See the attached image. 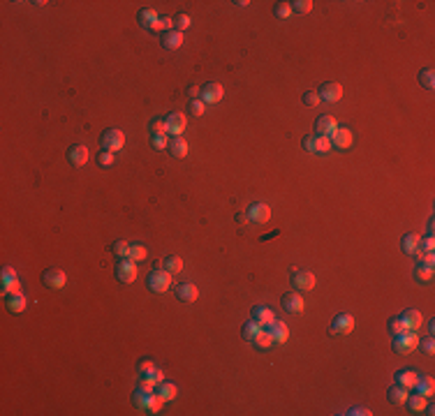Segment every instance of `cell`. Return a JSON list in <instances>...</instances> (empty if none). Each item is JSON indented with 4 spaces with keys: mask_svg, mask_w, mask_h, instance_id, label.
Masks as SVG:
<instances>
[{
    "mask_svg": "<svg viewBox=\"0 0 435 416\" xmlns=\"http://www.w3.org/2000/svg\"><path fill=\"white\" fill-rule=\"evenodd\" d=\"M100 143H102V150H120L125 146V134L120 129H104L100 137Z\"/></svg>",
    "mask_w": 435,
    "mask_h": 416,
    "instance_id": "277c9868",
    "label": "cell"
},
{
    "mask_svg": "<svg viewBox=\"0 0 435 416\" xmlns=\"http://www.w3.org/2000/svg\"><path fill=\"white\" fill-rule=\"evenodd\" d=\"M419 240H421V238H419L416 234H405V236L401 238V250H403L405 254H414L416 250H419Z\"/></svg>",
    "mask_w": 435,
    "mask_h": 416,
    "instance_id": "83f0119b",
    "label": "cell"
},
{
    "mask_svg": "<svg viewBox=\"0 0 435 416\" xmlns=\"http://www.w3.org/2000/svg\"><path fill=\"white\" fill-rule=\"evenodd\" d=\"M329 139H331V146H336V148H350L352 141H354L352 129H347V127H338Z\"/></svg>",
    "mask_w": 435,
    "mask_h": 416,
    "instance_id": "e0dca14e",
    "label": "cell"
},
{
    "mask_svg": "<svg viewBox=\"0 0 435 416\" xmlns=\"http://www.w3.org/2000/svg\"><path fill=\"white\" fill-rule=\"evenodd\" d=\"M414 391L419 393V395H424V398H430L435 393V379L430 377V374H421V377L416 379V384H414Z\"/></svg>",
    "mask_w": 435,
    "mask_h": 416,
    "instance_id": "ffe728a7",
    "label": "cell"
},
{
    "mask_svg": "<svg viewBox=\"0 0 435 416\" xmlns=\"http://www.w3.org/2000/svg\"><path fill=\"white\" fill-rule=\"evenodd\" d=\"M165 123H167V134H174V137H180L183 129L188 127V118H185L183 114H178V111H174V114L167 116Z\"/></svg>",
    "mask_w": 435,
    "mask_h": 416,
    "instance_id": "30bf717a",
    "label": "cell"
},
{
    "mask_svg": "<svg viewBox=\"0 0 435 416\" xmlns=\"http://www.w3.org/2000/svg\"><path fill=\"white\" fill-rule=\"evenodd\" d=\"M259 331H262V326H259V324H255L252 319H250L248 324H243V331H241V333H243V337H245V340H250V342H252V340H255V335H257Z\"/></svg>",
    "mask_w": 435,
    "mask_h": 416,
    "instance_id": "ab89813d",
    "label": "cell"
},
{
    "mask_svg": "<svg viewBox=\"0 0 435 416\" xmlns=\"http://www.w3.org/2000/svg\"><path fill=\"white\" fill-rule=\"evenodd\" d=\"M433 266H426V263H421V266L414 268V280L416 282H424V285H428V282H433Z\"/></svg>",
    "mask_w": 435,
    "mask_h": 416,
    "instance_id": "d6a6232c",
    "label": "cell"
},
{
    "mask_svg": "<svg viewBox=\"0 0 435 416\" xmlns=\"http://www.w3.org/2000/svg\"><path fill=\"white\" fill-rule=\"evenodd\" d=\"M405 324V331H416L421 326V312L416 310H403V314H398Z\"/></svg>",
    "mask_w": 435,
    "mask_h": 416,
    "instance_id": "603a6c76",
    "label": "cell"
},
{
    "mask_svg": "<svg viewBox=\"0 0 435 416\" xmlns=\"http://www.w3.org/2000/svg\"><path fill=\"white\" fill-rule=\"evenodd\" d=\"M151 30H155V32H169V30H174V18L171 16H157V21L153 23V28Z\"/></svg>",
    "mask_w": 435,
    "mask_h": 416,
    "instance_id": "836d02e7",
    "label": "cell"
},
{
    "mask_svg": "<svg viewBox=\"0 0 435 416\" xmlns=\"http://www.w3.org/2000/svg\"><path fill=\"white\" fill-rule=\"evenodd\" d=\"M405 405H407V409H410V414H421V411L426 409V398L414 393V395H407Z\"/></svg>",
    "mask_w": 435,
    "mask_h": 416,
    "instance_id": "f1b7e54d",
    "label": "cell"
},
{
    "mask_svg": "<svg viewBox=\"0 0 435 416\" xmlns=\"http://www.w3.org/2000/svg\"><path fill=\"white\" fill-rule=\"evenodd\" d=\"M387 331L391 333V335H398V333L405 331V324H403L401 317H391V319H389V324H387Z\"/></svg>",
    "mask_w": 435,
    "mask_h": 416,
    "instance_id": "ee69618b",
    "label": "cell"
},
{
    "mask_svg": "<svg viewBox=\"0 0 435 416\" xmlns=\"http://www.w3.org/2000/svg\"><path fill=\"white\" fill-rule=\"evenodd\" d=\"M137 18H139V23H141L143 28H148V30H151V28H153V23L157 21V12H155V9H151V7H146V9H139Z\"/></svg>",
    "mask_w": 435,
    "mask_h": 416,
    "instance_id": "1f68e13d",
    "label": "cell"
},
{
    "mask_svg": "<svg viewBox=\"0 0 435 416\" xmlns=\"http://www.w3.org/2000/svg\"><path fill=\"white\" fill-rule=\"evenodd\" d=\"M160 263H162L160 268H165V271H169V273H180V271H183V259L176 257V254H169V257H165Z\"/></svg>",
    "mask_w": 435,
    "mask_h": 416,
    "instance_id": "4dcf8cb0",
    "label": "cell"
},
{
    "mask_svg": "<svg viewBox=\"0 0 435 416\" xmlns=\"http://www.w3.org/2000/svg\"><path fill=\"white\" fill-rule=\"evenodd\" d=\"M67 162L72 166H83L88 162V148L86 146H72L67 150Z\"/></svg>",
    "mask_w": 435,
    "mask_h": 416,
    "instance_id": "d6986e66",
    "label": "cell"
},
{
    "mask_svg": "<svg viewBox=\"0 0 435 416\" xmlns=\"http://www.w3.org/2000/svg\"><path fill=\"white\" fill-rule=\"evenodd\" d=\"M134 277H137V261H132L130 257L118 259V263H116V280L123 282V285H130V282H134Z\"/></svg>",
    "mask_w": 435,
    "mask_h": 416,
    "instance_id": "3957f363",
    "label": "cell"
},
{
    "mask_svg": "<svg viewBox=\"0 0 435 416\" xmlns=\"http://www.w3.org/2000/svg\"><path fill=\"white\" fill-rule=\"evenodd\" d=\"M148 289L155 291V294H165L171 289V273L165 268H155V271L148 275Z\"/></svg>",
    "mask_w": 435,
    "mask_h": 416,
    "instance_id": "7a4b0ae2",
    "label": "cell"
},
{
    "mask_svg": "<svg viewBox=\"0 0 435 416\" xmlns=\"http://www.w3.org/2000/svg\"><path fill=\"white\" fill-rule=\"evenodd\" d=\"M416 347H421V351H424L426 356H433L435 354V340H433V335L421 337V340L416 342Z\"/></svg>",
    "mask_w": 435,
    "mask_h": 416,
    "instance_id": "7bdbcfd3",
    "label": "cell"
},
{
    "mask_svg": "<svg viewBox=\"0 0 435 416\" xmlns=\"http://www.w3.org/2000/svg\"><path fill=\"white\" fill-rule=\"evenodd\" d=\"M289 5H292V12H296V14H308L310 9H313L310 0H294V3H289Z\"/></svg>",
    "mask_w": 435,
    "mask_h": 416,
    "instance_id": "f6af8a7d",
    "label": "cell"
},
{
    "mask_svg": "<svg viewBox=\"0 0 435 416\" xmlns=\"http://www.w3.org/2000/svg\"><path fill=\"white\" fill-rule=\"evenodd\" d=\"M42 282H44V287H49V289H63L65 282H67V275H65V271H60V268H46V271L42 273Z\"/></svg>",
    "mask_w": 435,
    "mask_h": 416,
    "instance_id": "52a82bcc",
    "label": "cell"
},
{
    "mask_svg": "<svg viewBox=\"0 0 435 416\" xmlns=\"http://www.w3.org/2000/svg\"><path fill=\"white\" fill-rule=\"evenodd\" d=\"M151 148H155V150H165V148H169V137H167V134H153V137H151Z\"/></svg>",
    "mask_w": 435,
    "mask_h": 416,
    "instance_id": "60d3db41",
    "label": "cell"
},
{
    "mask_svg": "<svg viewBox=\"0 0 435 416\" xmlns=\"http://www.w3.org/2000/svg\"><path fill=\"white\" fill-rule=\"evenodd\" d=\"M148 129H151V134H167V123L162 118H155V120H151Z\"/></svg>",
    "mask_w": 435,
    "mask_h": 416,
    "instance_id": "bcb514c9",
    "label": "cell"
},
{
    "mask_svg": "<svg viewBox=\"0 0 435 416\" xmlns=\"http://www.w3.org/2000/svg\"><path fill=\"white\" fill-rule=\"evenodd\" d=\"M169 150L174 157H185L188 155V141H185L183 137H174L169 141Z\"/></svg>",
    "mask_w": 435,
    "mask_h": 416,
    "instance_id": "f546056e",
    "label": "cell"
},
{
    "mask_svg": "<svg viewBox=\"0 0 435 416\" xmlns=\"http://www.w3.org/2000/svg\"><path fill=\"white\" fill-rule=\"evenodd\" d=\"M14 282H19L16 271H14V268H9V266H5L3 271H0V287H3V294H5V296H7L9 287H12Z\"/></svg>",
    "mask_w": 435,
    "mask_h": 416,
    "instance_id": "4316f807",
    "label": "cell"
},
{
    "mask_svg": "<svg viewBox=\"0 0 435 416\" xmlns=\"http://www.w3.org/2000/svg\"><path fill=\"white\" fill-rule=\"evenodd\" d=\"M222 86L220 83H206V86L202 88V102L204 104H218V102L222 100Z\"/></svg>",
    "mask_w": 435,
    "mask_h": 416,
    "instance_id": "9a60e30c",
    "label": "cell"
},
{
    "mask_svg": "<svg viewBox=\"0 0 435 416\" xmlns=\"http://www.w3.org/2000/svg\"><path fill=\"white\" fill-rule=\"evenodd\" d=\"M329 148H331V139L315 134V153H317V155H324V153H329Z\"/></svg>",
    "mask_w": 435,
    "mask_h": 416,
    "instance_id": "f35d334b",
    "label": "cell"
},
{
    "mask_svg": "<svg viewBox=\"0 0 435 416\" xmlns=\"http://www.w3.org/2000/svg\"><path fill=\"white\" fill-rule=\"evenodd\" d=\"M151 377H153V382H155V384L165 382V372H162V370H157V368H155V370H153V372H151Z\"/></svg>",
    "mask_w": 435,
    "mask_h": 416,
    "instance_id": "9f6ffc18",
    "label": "cell"
},
{
    "mask_svg": "<svg viewBox=\"0 0 435 416\" xmlns=\"http://www.w3.org/2000/svg\"><path fill=\"white\" fill-rule=\"evenodd\" d=\"M416 342H419L416 331H403V333H398V335H393L391 349L396 351V354H410V351L416 349Z\"/></svg>",
    "mask_w": 435,
    "mask_h": 416,
    "instance_id": "6da1fadb",
    "label": "cell"
},
{
    "mask_svg": "<svg viewBox=\"0 0 435 416\" xmlns=\"http://www.w3.org/2000/svg\"><path fill=\"white\" fill-rule=\"evenodd\" d=\"M155 398H157V393H155V391H148V388L139 386L137 391H134L132 402H134V407H137V409L151 411V407H153V402H155Z\"/></svg>",
    "mask_w": 435,
    "mask_h": 416,
    "instance_id": "9c48e42d",
    "label": "cell"
},
{
    "mask_svg": "<svg viewBox=\"0 0 435 416\" xmlns=\"http://www.w3.org/2000/svg\"><path fill=\"white\" fill-rule=\"evenodd\" d=\"M148 257V250L143 243H132L130 245V259L132 261H143V259Z\"/></svg>",
    "mask_w": 435,
    "mask_h": 416,
    "instance_id": "d590c367",
    "label": "cell"
},
{
    "mask_svg": "<svg viewBox=\"0 0 435 416\" xmlns=\"http://www.w3.org/2000/svg\"><path fill=\"white\" fill-rule=\"evenodd\" d=\"M190 23H192V18H190L188 14H183V12H180V14H176V16H174V28H176V30H178V32L188 30V28H190Z\"/></svg>",
    "mask_w": 435,
    "mask_h": 416,
    "instance_id": "b9f144b4",
    "label": "cell"
},
{
    "mask_svg": "<svg viewBox=\"0 0 435 416\" xmlns=\"http://www.w3.org/2000/svg\"><path fill=\"white\" fill-rule=\"evenodd\" d=\"M5 305H7V310L12 314H19L26 310V298H23V294H7L5 296Z\"/></svg>",
    "mask_w": 435,
    "mask_h": 416,
    "instance_id": "d4e9b609",
    "label": "cell"
},
{
    "mask_svg": "<svg viewBox=\"0 0 435 416\" xmlns=\"http://www.w3.org/2000/svg\"><path fill=\"white\" fill-rule=\"evenodd\" d=\"M273 319H276V314H273V310L268 305H255L252 308V322L259 324L262 328H266Z\"/></svg>",
    "mask_w": 435,
    "mask_h": 416,
    "instance_id": "2e32d148",
    "label": "cell"
},
{
    "mask_svg": "<svg viewBox=\"0 0 435 416\" xmlns=\"http://www.w3.org/2000/svg\"><path fill=\"white\" fill-rule=\"evenodd\" d=\"M292 285H294L299 291H310L315 285H317V280H315V275L310 271L294 268V271H292Z\"/></svg>",
    "mask_w": 435,
    "mask_h": 416,
    "instance_id": "8992f818",
    "label": "cell"
},
{
    "mask_svg": "<svg viewBox=\"0 0 435 416\" xmlns=\"http://www.w3.org/2000/svg\"><path fill=\"white\" fill-rule=\"evenodd\" d=\"M153 370H155L153 361H139V363H137V372L141 374V377H143V374H151Z\"/></svg>",
    "mask_w": 435,
    "mask_h": 416,
    "instance_id": "681fc988",
    "label": "cell"
},
{
    "mask_svg": "<svg viewBox=\"0 0 435 416\" xmlns=\"http://www.w3.org/2000/svg\"><path fill=\"white\" fill-rule=\"evenodd\" d=\"M336 129H338V123L333 116H319L315 120V134H319V137H331Z\"/></svg>",
    "mask_w": 435,
    "mask_h": 416,
    "instance_id": "5bb4252c",
    "label": "cell"
},
{
    "mask_svg": "<svg viewBox=\"0 0 435 416\" xmlns=\"http://www.w3.org/2000/svg\"><path fill=\"white\" fill-rule=\"evenodd\" d=\"M197 296H199V291L192 282H180V285L176 287V298L183 300V303H192V300H197Z\"/></svg>",
    "mask_w": 435,
    "mask_h": 416,
    "instance_id": "ac0fdd59",
    "label": "cell"
},
{
    "mask_svg": "<svg viewBox=\"0 0 435 416\" xmlns=\"http://www.w3.org/2000/svg\"><path fill=\"white\" fill-rule=\"evenodd\" d=\"M188 111H190L192 116H202V114H204V102H202V100H192V102L188 104Z\"/></svg>",
    "mask_w": 435,
    "mask_h": 416,
    "instance_id": "816d5d0a",
    "label": "cell"
},
{
    "mask_svg": "<svg viewBox=\"0 0 435 416\" xmlns=\"http://www.w3.org/2000/svg\"><path fill=\"white\" fill-rule=\"evenodd\" d=\"M114 160H116V157H114V153H111V150H102L100 155H97V164H100V166H111V164H114Z\"/></svg>",
    "mask_w": 435,
    "mask_h": 416,
    "instance_id": "7dc6e473",
    "label": "cell"
},
{
    "mask_svg": "<svg viewBox=\"0 0 435 416\" xmlns=\"http://www.w3.org/2000/svg\"><path fill=\"white\" fill-rule=\"evenodd\" d=\"M303 104H305V106H317V104H319V95H317L315 90L303 92Z\"/></svg>",
    "mask_w": 435,
    "mask_h": 416,
    "instance_id": "f907efd6",
    "label": "cell"
},
{
    "mask_svg": "<svg viewBox=\"0 0 435 416\" xmlns=\"http://www.w3.org/2000/svg\"><path fill=\"white\" fill-rule=\"evenodd\" d=\"M282 310L285 312H292V314H299L303 312V296L299 294V291H287V294H282Z\"/></svg>",
    "mask_w": 435,
    "mask_h": 416,
    "instance_id": "ba28073f",
    "label": "cell"
},
{
    "mask_svg": "<svg viewBox=\"0 0 435 416\" xmlns=\"http://www.w3.org/2000/svg\"><path fill=\"white\" fill-rule=\"evenodd\" d=\"M292 14V5L289 3H278L276 5V16L278 18H287Z\"/></svg>",
    "mask_w": 435,
    "mask_h": 416,
    "instance_id": "c3c4849f",
    "label": "cell"
},
{
    "mask_svg": "<svg viewBox=\"0 0 435 416\" xmlns=\"http://www.w3.org/2000/svg\"><path fill=\"white\" fill-rule=\"evenodd\" d=\"M248 220L250 222H257V224H264V222L271 220V208L266 206V203H252V206L248 208Z\"/></svg>",
    "mask_w": 435,
    "mask_h": 416,
    "instance_id": "4fadbf2b",
    "label": "cell"
},
{
    "mask_svg": "<svg viewBox=\"0 0 435 416\" xmlns=\"http://www.w3.org/2000/svg\"><path fill=\"white\" fill-rule=\"evenodd\" d=\"M419 248L421 250H428V252H430V250H435V238H433V236H426V238H421L419 240Z\"/></svg>",
    "mask_w": 435,
    "mask_h": 416,
    "instance_id": "f5cc1de1",
    "label": "cell"
},
{
    "mask_svg": "<svg viewBox=\"0 0 435 416\" xmlns=\"http://www.w3.org/2000/svg\"><path fill=\"white\" fill-rule=\"evenodd\" d=\"M301 146H303L308 153H315V134H308V137H303Z\"/></svg>",
    "mask_w": 435,
    "mask_h": 416,
    "instance_id": "db71d44e",
    "label": "cell"
},
{
    "mask_svg": "<svg viewBox=\"0 0 435 416\" xmlns=\"http://www.w3.org/2000/svg\"><path fill=\"white\" fill-rule=\"evenodd\" d=\"M130 245H132V243H128V240H116V243L111 245V252H114L118 259L130 257Z\"/></svg>",
    "mask_w": 435,
    "mask_h": 416,
    "instance_id": "74e56055",
    "label": "cell"
},
{
    "mask_svg": "<svg viewBox=\"0 0 435 416\" xmlns=\"http://www.w3.org/2000/svg\"><path fill=\"white\" fill-rule=\"evenodd\" d=\"M433 331H435V324L428 322V335H433Z\"/></svg>",
    "mask_w": 435,
    "mask_h": 416,
    "instance_id": "680465c9",
    "label": "cell"
},
{
    "mask_svg": "<svg viewBox=\"0 0 435 416\" xmlns=\"http://www.w3.org/2000/svg\"><path fill=\"white\" fill-rule=\"evenodd\" d=\"M416 79H419V83H421L424 88H428V90H433V88H435V72H433L430 67L421 69L419 77H416Z\"/></svg>",
    "mask_w": 435,
    "mask_h": 416,
    "instance_id": "e575fe53",
    "label": "cell"
},
{
    "mask_svg": "<svg viewBox=\"0 0 435 416\" xmlns=\"http://www.w3.org/2000/svg\"><path fill=\"white\" fill-rule=\"evenodd\" d=\"M266 331H268V335L273 337V345H282V342L289 337V328H287V324L280 322V319H273L266 326Z\"/></svg>",
    "mask_w": 435,
    "mask_h": 416,
    "instance_id": "7c38bea8",
    "label": "cell"
},
{
    "mask_svg": "<svg viewBox=\"0 0 435 416\" xmlns=\"http://www.w3.org/2000/svg\"><path fill=\"white\" fill-rule=\"evenodd\" d=\"M347 414L350 416H370V409L368 407H352V409H347Z\"/></svg>",
    "mask_w": 435,
    "mask_h": 416,
    "instance_id": "11a10c76",
    "label": "cell"
},
{
    "mask_svg": "<svg viewBox=\"0 0 435 416\" xmlns=\"http://www.w3.org/2000/svg\"><path fill=\"white\" fill-rule=\"evenodd\" d=\"M416 379H419V372H414V370H398L396 372V384L398 386H403V388H414V384H416Z\"/></svg>",
    "mask_w": 435,
    "mask_h": 416,
    "instance_id": "44dd1931",
    "label": "cell"
},
{
    "mask_svg": "<svg viewBox=\"0 0 435 416\" xmlns=\"http://www.w3.org/2000/svg\"><path fill=\"white\" fill-rule=\"evenodd\" d=\"M317 95H319V100H324V102H338L342 97V86L336 81H327L319 86Z\"/></svg>",
    "mask_w": 435,
    "mask_h": 416,
    "instance_id": "8fae6325",
    "label": "cell"
},
{
    "mask_svg": "<svg viewBox=\"0 0 435 416\" xmlns=\"http://www.w3.org/2000/svg\"><path fill=\"white\" fill-rule=\"evenodd\" d=\"M255 347H257V349H268V347L273 345V337L268 335V331H259L257 335H255Z\"/></svg>",
    "mask_w": 435,
    "mask_h": 416,
    "instance_id": "8d00e7d4",
    "label": "cell"
},
{
    "mask_svg": "<svg viewBox=\"0 0 435 416\" xmlns=\"http://www.w3.org/2000/svg\"><path fill=\"white\" fill-rule=\"evenodd\" d=\"M183 32H178V30H169V32H165L162 35V46L165 49H169V51H174V49H180L183 46Z\"/></svg>",
    "mask_w": 435,
    "mask_h": 416,
    "instance_id": "7402d4cb",
    "label": "cell"
},
{
    "mask_svg": "<svg viewBox=\"0 0 435 416\" xmlns=\"http://www.w3.org/2000/svg\"><path fill=\"white\" fill-rule=\"evenodd\" d=\"M188 95H190V97H192V100H199V97H197V95H202V90H199V88H197V86H190V88H188Z\"/></svg>",
    "mask_w": 435,
    "mask_h": 416,
    "instance_id": "6f0895ef",
    "label": "cell"
},
{
    "mask_svg": "<svg viewBox=\"0 0 435 416\" xmlns=\"http://www.w3.org/2000/svg\"><path fill=\"white\" fill-rule=\"evenodd\" d=\"M155 393L162 398L165 402H169V400H174L176 395H178V388H176V384H171V382H160L155 386Z\"/></svg>",
    "mask_w": 435,
    "mask_h": 416,
    "instance_id": "484cf974",
    "label": "cell"
},
{
    "mask_svg": "<svg viewBox=\"0 0 435 416\" xmlns=\"http://www.w3.org/2000/svg\"><path fill=\"white\" fill-rule=\"evenodd\" d=\"M407 395H410V393H407V388L398 386V384H393V386H391V388H389V391H387V398H389V402H391V405H396V407H403V405H405Z\"/></svg>",
    "mask_w": 435,
    "mask_h": 416,
    "instance_id": "cb8c5ba5",
    "label": "cell"
},
{
    "mask_svg": "<svg viewBox=\"0 0 435 416\" xmlns=\"http://www.w3.org/2000/svg\"><path fill=\"white\" fill-rule=\"evenodd\" d=\"M354 331V317L347 312H340L333 317L331 322V333L333 335H347V333Z\"/></svg>",
    "mask_w": 435,
    "mask_h": 416,
    "instance_id": "5b68a950",
    "label": "cell"
}]
</instances>
